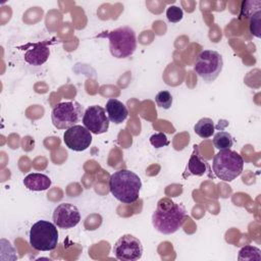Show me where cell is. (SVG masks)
<instances>
[{
	"instance_id": "1",
	"label": "cell",
	"mask_w": 261,
	"mask_h": 261,
	"mask_svg": "<svg viewBox=\"0 0 261 261\" xmlns=\"http://www.w3.org/2000/svg\"><path fill=\"white\" fill-rule=\"evenodd\" d=\"M141 188V178L128 169L117 170L109 178L110 193L115 199L124 204L136 202L139 199Z\"/></svg>"
},
{
	"instance_id": "2",
	"label": "cell",
	"mask_w": 261,
	"mask_h": 261,
	"mask_svg": "<svg viewBox=\"0 0 261 261\" xmlns=\"http://www.w3.org/2000/svg\"><path fill=\"white\" fill-rule=\"evenodd\" d=\"M187 219L186 208L178 203L162 207L160 204L152 214V224L154 228L163 233L171 234L177 231Z\"/></svg>"
},
{
	"instance_id": "3",
	"label": "cell",
	"mask_w": 261,
	"mask_h": 261,
	"mask_svg": "<svg viewBox=\"0 0 261 261\" xmlns=\"http://www.w3.org/2000/svg\"><path fill=\"white\" fill-rule=\"evenodd\" d=\"M98 37L107 38L109 40V50L111 55L115 58H127L136 51V33L130 27H120L108 33L104 32Z\"/></svg>"
},
{
	"instance_id": "4",
	"label": "cell",
	"mask_w": 261,
	"mask_h": 261,
	"mask_svg": "<svg viewBox=\"0 0 261 261\" xmlns=\"http://www.w3.org/2000/svg\"><path fill=\"white\" fill-rule=\"evenodd\" d=\"M244 163L242 155L237 151L220 150L213 158L212 168L218 178L223 181H231L241 175Z\"/></svg>"
},
{
	"instance_id": "5",
	"label": "cell",
	"mask_w": 261,
	"mask_h": 261,
	"mask_svg": "<svg viewBox=\"0 0 261 261\" xmlns=\"http://www.w3.org/2000/svg\"><path fill=\"white\" fill-rule=\"evenodd\" d=\"M58 244V230L55 223L39 220L30 229V245L37 251H52Z\"/></svg>"
},
{
	"instance_id": "6",
	"label": "cell",
	"mask_w": 261,
	"mask_h": 261,
	"mask_svg": "<svg viewBox=\"0 0 261 261\" xmlns=\"http://www.w3.org/2000/svg\"><path fill=\"white\" fill-rule=\"evenodd\" d=\"M84 108L76 101L60 102L53 107L51 119L58 129H67L75 125L83 118Z\"/></svg>"
},
{
	"instance_id": "7",
	"label": "cell",
	"mask_w": 261,
	"mask_h": 261,
	"mask_svg": "<svg viewBox=\"0 0 261 261\" xmlns=\"http://www.w3.org/2000/svg\"><path fill=\"white\" fill-rule=\"evenodd\" d=\"M223 67L220 53L214 50H203L194 63L195 72L206 82L215 81Z\"/></svg>"
},
{
	"instance_id": "8",
	"label": "cell",
	"mask_w": 261,
	"mask_h": 261,
	"mask_svg": "<svg viewBox=\"0 0 261 261\" xmlns=\"http://www.w3.org/2000/svg\"><path fill=\"white\" fill-rule=\"evenodd\" d=\"M113 253L120 261H136L143 255V245L135 236L123 234L114 244Z\"/></svg>"
},
{
	"instance_id": "9",
	"label": "cell",
	"mask_w": 261,
	"mask_h": 261,
	"mask_svg": "<svg viewBox=\"0 0 261 261\" xmlns=\"http://www.w3.org/2000/svg\"><path fill=\"white\" fill-rule=\"evenodd\" d=\"M82 121L84 126L95 135H101L106 133L108 130L110 122L106 114V110L99 105H93L88 107L84 112Z\"/></svg>"
},
{
	"instance_id": "10",
	"label": "cell",
	"mask_w": 261,
	"mask_h": 261,
	"mask_svg": "<svg viewBox=\"0 0 261 261\" xmlns=\"http://www.w3.org/2000/svg\"><path fill=\"white\" fill-rule=\"evenodd\" d=\"M92 133L84 125L75 124L67 128L63 134V142L66 147L75 152L87 150L92 143Z\"/></svg>"
},
{
	"instance_id": "11",
	"label": "cell",
	"mask_w": 261,
	"mask_h": 261,
	"mask_svg": "<svg viewBox=\"0 0 261 261\" xmlns=\"http://www.w3.org/2000/svg\"><path fill=\"white\" fill-rule=\"evenodd\" d=\"M53 222L60 228H72L81 221V214L76 206L69 203L59 204L53 212Z\"/></svg>"
},
{
	"instance_id": "12",
	"label": "cell",
	"mask_w": 261,
	"mask_h": 261,
	"mask_svg": "<svg viewBox=\"0 0 261 261\" xmlns=\"http://www.w3.org/2000/svg\"><path fill=\"white\" fill-rule=\"evenodd\" d=\"M50 56V48L48 42H38L33 44L24 52V61L34 66H40L44 64Z\"/></svg>"
},
{
	"instance_id": "13",
	"label": "cell",
	"mask_w": 261,
	"mask_h": 261,
	"mask_svg": "<svg viewBox=\"0 0 261 261\" xmlns=\"http://www.w3.org/2000/svg\"><path fill=\"white\" fill-rule=\"evenodd\" d=\"M105 110L109 120L115 124H119L123 122L128 115V111L126 106L117 99H109L106 103Z\"/></svg>"
},
{
	"instance_id": "14",
	"label": "cell",
	"mask_w": 261,
	"mask_h": 261,
	"mask_svg": "<svg viewBox=\"0 0 261 261\" xmlns=\"http://www.w3.org/2000/svg\"><path fill=\"white\" fill-rule=\"evenodd\" d=\"M187 169L189 171L190 174L193 175H197V176H201L204 175L205 173H208V175L210 176V166L208 164V162L206 160H204L201 155L199 154V149L198 146L195 145L194 146V152L192 153L190 160L188 162V166Z\"/></svg>"
},
{
	"instance_id": "15",
	"label": "cell",
	"mask_w": 261,
	"mask_h": 261,
	"mask_svg": "<svg viewBox=\"0 0 261 261\" xmlns=\"http://www.w3.org/2000/svg\"><path fill=\"white\" fill-rule=\"evenodd\" d=\"M51 179L49 176L43 173H30L23 178V185L24 187L34 192H41V191H46L50 188L51 186Z\"/></svg>"
},
{
	"instance_id": "16",
	"label": "cell",
	"mask_w": 261,
	"mask_h": 261,
	"mask_svg": "<svg viewBox=\"0 0 261 261\" xmlns=\"http://www.w3.org/2000/svg\"><path fill=\"white\" fill-rule=\"evenodd\" d=\"M215 130L214 121L209 117H203L196 122L194 126V132L202 139H208L212 137Z\"/></svg>"
},
{
	"instance_id": "17",
	"label": "cell",
	"mask_w": 261,
	"mask_h": 261,
	"mask_svg": "<svg viewBox=\"0 0 261 261\" xmlns=\"http://www.w3.org/2000/svg\"><path fill=\"white\" fill-rule=\"evenodd\" d=\"M213 145L218 150H228L233 145V138L229 133L220 130L214 135Z\"/></svg>"
},
{
	"instance_id": "18",
	"label": "cell",
	"mask_w": 261,
	"mask_h": 261,
	"mask_svg": "<svg viewBox=\"0 0 261 261\" xmlns=\"http://www.w3.org/2000/svg\"><path fill=\"white\" fill-rule=\"evenodd\" d=\"M239 260H261V251L259 248L254 246H245L239 252Z\"/></svg>"
},
{
	"instance_id": "19",
	"label": "cell",
	"mask_w": 261,
	"mask_h": 261,
	"mask_svg": "<svg viewBox=\"0 0 261 261\" xmlns=\"http://www.w3.org/2000/svg\"><path fill=\"white\" fill-rule=\"evenodd\" d=\"M261 10V1L254 0V1H244L241 7V17H250L256 11Z\"/></svg>"
},
{
	"instance_id": "20",
	"label": "cell",
	"mask_w": 261,
	"mask_h": 261,
	"mask_svg": "<svg viewBox=\"0 0 261 261\" xmlns=\"http://www.w3.org/2000/svg\"><path fill=\"white\" fill-rule=\"evenodd\" d=\"M249 28L250 33L256 38L261 36V10L256 11L249 17Z\"/></svg>"
},
{
	"instance_id": "21",
	"label": "cell",
	"mask_w": 261,
	"mask_h": 261,
	"mask_svg": "<svg viewBox=\"0 0 261 261\" xmlns=\"http://www.w3.org/2000/svg\"><path fill=\"white\" fill-rule=\"evenodd\" d=\"M172 95L168 91H160L155 96V102L157 106L163 109H169L172 105Z\"/></svg>"
},
{
	"instance_id": "22",
	"label": "cell",
	"mask_w": 261,
	"mask_h": 261,
	"mask_svg": "<svg viewBox=\"0 0 261 261\" xmlns=\"http://www.w3.org/2000/svg\"><path fill=\"white\" fill-rule=\"evenodd\" d=\"M166 17L170 22H178L184 17V11L176 5H171L166 9Z\"/></svg>"
},
{
	"instance_id": "23",
	"label": "cell",
	"mask_w": 261,
	"mask_h": 261,
	"mask_svg": "<svg viewBox=\"0 0 261 261\" xmlns=\"http://www.w3.org/2000/svg\"><path fill=\"white\" fill-rule=\"evenodd\" d=\"M150 144L155 148H162L169 145V140L167 139L165 134L157 133V134H153L150 137Z\"/></svg>"
}]
</instances>
